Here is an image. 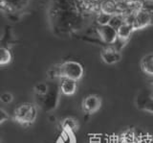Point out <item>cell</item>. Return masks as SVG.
<instances>
[{"instance_id":"cell-24","label":"cell","mask_w":153,"mask_h":143,"mask_svg":"<svg viewBox=\"0 0 153 143\" xmlns=\"http://www.w3.org/2000/svg\"><path fill=\"white\" fill-rule=\"evenodd\" d=\"M94 1H95V2H97V3H99V2L100 3V2H102L103 0H94Z\"/></svg>"},{"instance_id":"cell-9","label":"cell","mask_w":153,"mask_h":143,"mask_svg":"<svg viewBox=\"0 0 153 143\" xmlns=\"http://www.w3.org/2000/svg\"><path fill=\"white\" fill-rule=\"evenodd\" d=\"M30 0H1L2 9H6L9 12H17L25 8Z\"/></svg>"},{"instance_id":"cell-26","label":"cell","mask_w":153,"mask_h":143,"mask_svg":"<svg viewBox=\"0 0 153 143\" xmlns=\"http://www.w3.org/2000/svg\"><path fill=\"white\" fill-rule=\"evenodd\" d=\"M152 87H153V82H152Z\"/></svg>"},{"instance_id":"cell-23","label":"cell","mask_w":153,"mask_h":143,"mask_svg":"<svg viewBox=\"0 0 153 143\" xmlns=\"http://www.w3.org/2000/svg\"><path fill=\"white\" fill-rule=\"evenodd\" d=\"M153 25V11L150 10V26Z\"/></svg>"},{"instance_id":"cell-12","label":"cell","mask_w":153,"mask_h":143,"mask_svg":"<svg viewBox=\"0 0 153 143\" xmlns=\"http://www.w3.org/2000/svg\"><path fill=\"white\" fill-rule=\"evenodd\" d=\"M134 31H135V29H134L132 24L127 23V22H124L123 24L117 30L118 37H120V39H122V40H128L131 34Z\"/></svg>"},{"instance_id":"cell-7","label":"cell","mask_w":153,"mask_h":143,"mask_svg":"<svg viewBox=\"0 0 153 143\" xmlns=\"http://www.w3.org/2000/svg\"><path fill=\"white\" fill-rule=\"evenodd\" d=\"M147 26H150V10L143 8L142 10L137 12L133 27L135 30H138Z\"/></svg>"},{"instance_id":"cell-5","label":"cell","mask_w":153,"mask_h":143,"mask_svg":"<svg viewBox=\"0 0 153 143\" xmlns=\"http://www.w3.org/2000/svg\"><path fill=\"white\" fill-rule=\"evenodd\" d=\"M97 32L102 39V40L106 43L108 46L114 43V41L118 39V32L109 24L107 25H99L97 28Z\"/></svg>"},{"instance_id":"cell-4","label":"cell","mask_w":153,"mask_h":143,"mask_svg":"<svg viewBox=\"0 0 153 143\" xmlns=\"http://www.w3.org/2000/svg\"><path fill=\"white\" fill-rule=\"evenodd\" d=\"M102 107V98L97 94H89L82 101L83 112L88 114L97 112Z\"/></svg>"},{"instance_id":"cell-15","label":"cell","mask_w":153,"mask_h":143,"mask_svg":"<svg viewBox=\"0 0 153 143\" xmlns=\"http://www.w3.org/2000/svg\"><path fill=\"white\" fill-rule=\"evenodd\" d=\"M124 22H126V16H124L123 13H116V15L112 16L109 25L112 26L114 29L118 30Z\"/></svg>"},{"instance_id":"cell-17","label":"cell","mask_w":153,"mask_h":143,"mask_svg":"<svg viewBox=\"0 0 153 143\" xmlns=\"http://www.w3.org/2000/svg\"><path fill=\"white\" fill-rule=\"evenodd\" d=\"M80 7L83 9L85 12L94 11L98 8V3L94 0H79Z\"/></svg>"},{"instance_id":"cell-6","label":"cell","mask_w":153,"mask_h":143,"mask_svg":"<svg viewBox=\"0 0 153 143\" xmlns=\"http://www.w3.org/2000/svg\"><path fill=\"white\" fill-rule=\"evenodd\" d=\"M137 107L141 111L146 112L153 114V95L146 93V91H142L137 96Z\"/></svg>"},{"instance_id":"cell-13","label":"cell","mask_w":153,"mask_h":143,"mask_svg":"<svg viewBox=\"0 0 153 143\" xmlns=\"http://www.w3.org/2000/svg\"><path fill=\"white\" fill-rule=\"evenodd\" d=\"M61 127H62V130L75 133L79 128V123L73 117H66L65 119H63V121H62Z\"/></svg>"},{"instance_id":"cell-21","label":"cell","mask_w":153,"mask_h":143,"mask_svg":"<svg viewBox=\"0 0 153 143\" xmlns=\"http://www.w3.org/2000/svg\"><path fill=\"white\" fill-rule=\"evenodd\" d=\"M0 100H1V102L4 104H10L13 100V94L10 92H4L2 93L1 96H0Z\"/></svg>"},{"instance_id":"cell-1","label":"cell","mask_w":153,"mask_h":143,"mask_svg":"<svg viewBox=\"0 0 153 143\" xmlns=\"http://www.w3.org/2000/svg\"><path fill=\"white\" fill-rule=\"evenodd\" d=\"M49 77L54 80L56 78H68L79 81L82 78L84 70L82 65L78 61H67L64 63L56 64L49 70Z\"/></svg>"},{"instance_id":"cell-8","label":"cell","mask_w":153,"mask_h":143,"mask_svg":"<svg viewBox=\"0 0 153 143\" xmlns=\"http://www.w3.org/2000/svg\"><path fill=\"white\" fill-rule=\"evenodd\" d=\"M100 58L106 64H114L119 63L122 59V55L120 52L114 50L112 47L107 46L100 52Z\"/></svg>"},{"instance_id":"cell-14","label":"cell","mask_w":153,"mask_h":143,"mask_svg":"<svg viewBox=\"0 0 153 143\" xmlns=\"http://www.w3.org/2000/svg\"><path fill=\"white\" fill-rule=\"evenodd\" d=\"M56 143H76V137L74 133L62 130L60 135L57 137Z\"/></svg>"},{"instance_id":"cell-18","label":"cell","mask_w":153,"mask_h":143,"mask_svg":"<svg viewBox=\"0 0 153 143\" xmlns=\"http://www.w3.org/2000/svg\"><path fill=\"white\" fill-rule=\"evenodd\" d=\"M0 51H1V56H0V64L3 66V65H6V64L11 63L12 54H11V52H10V50L8 48H6V47H1Z\"/></svg>"},{"instance_id":"cell-20","label":"cell","mask_w":153,"mask_h":143,"mask_svg":"<svg viewBox=\"0 0 153 143\" xmlns=\"http://www.w3.org/2000/svg\"><path fill=\"white\" fill-rule=\"evenodd\" d=\"M128 40H122L118 37V39L114 41V43H112L111 45H109L110 47H112L114 50H116L117 52H120L121 53V51L124 48V46L127 44Z\"/></svg>"},{"instance_id":"cell-22","label":"cell","mask_w":153,"mask_h":143,"mask_svg":"<svg viewBox=\"0 0 153 143\" xmlns=\"http://www.w3.org/2000/svg\"><path fill=\"white\" fill-rule=\"evenodd\" d=\"M9 119V114L4 111L3 109H0V124H3L5 121Z\"/></svg>"},{"instance_id":"cell-3","label":"cell","mask_w":153,"mask_h":143,"mask_svg":"<svg viewBox=\"0 0 153 143\" xmlns=\"http://www.w3.org/2000/svg\"><path fill=\"white\" fill-rule=\"evenodd\" d=\"M37 116V109L33 104L24 103L18 106L13 112V119L22 125H31Z\"/></svg>"},{"instance_id":"cell-10","label":"cell","mask_w":153,"mask_h":143,"mask_svg":"<svg viewBox=\"0 0 153 143\" xmlns=\"http://www.w3.org/2000/svg\"><path fill=\"white\" fill-rule=\"evenodd\" d=\"M60 91L62 94L70 96V95H74L76 91V81L73 79H68V78H62L60 79Z\"/></svg>"},{"instance_id":"cell-19","label":"cell","mask_w":153,"mask_h":143,"mask_svg":"<svg viewBox=\"0 0 153 143\" xmlns=\"http://www.w3.org/2000/svg\"><path fill=\"white\" fill-rule=\"evenodd\" d=\"M111 15H108L106 13L100 12L99 11L98 15H97V18H96V21H97L98 25H107L109 24L110 20H111Z\"/></svg>"},{"instance_id":"cell-2","label":"cell","mask_w":153,"mask_h":143,"mask_svg":"<svg viewBox=\"0 0 153 143\" xmlns=\"http://www.w3.org/2000/svg\"><path fill=\"white\" fill-rule=\"evenodd\" d=\"M60 87L56 82L49 83V90L43 96H37L38 98V106L41 108L42 111L46 112H51L57 108L59 102L60 95Z\"/></svg>"},{"instance_id":"cell-16","label":"cell","mask_w":153,"mask_h":143,"mask_svg":"<svg viewBox=\"0 0 153 143\" xmlns=\"http://www.w3.org/2000/svg\"><path fill=\"white\" fill-rule=\"evenodd\" d=\"M33 90H35L36 96H43L49 90V83H45V82L37 83L35 85V88H33Z\"/></svg>"},{"instance_id":"cell-11","label":"cell","mask_w":153,"mask_h":143,"mask_svg":"<svg viewBox=\"0 0 153 143\" xmlns=\"http://www.w3.org/2000/svg\"><path fill=\"white\" fill-rule=\"evenodd\" d=\"M141 68L143 73L153 76V54L143 57L141 61Z\"/></svg>"},{"instance_id":"cell-25","label":"cell","mask_w":153,"mask_h":143,"mask_svg":"<svg viewBox=\"0 0 153 143\" xmlns=\"http://www.w3.org/2000/svg\"><path fill=\"white\" fill-rule=\"evenodd\" d=\"M148 1H151V2H153V0H148Z\"/></svg>"}]
</instances>
